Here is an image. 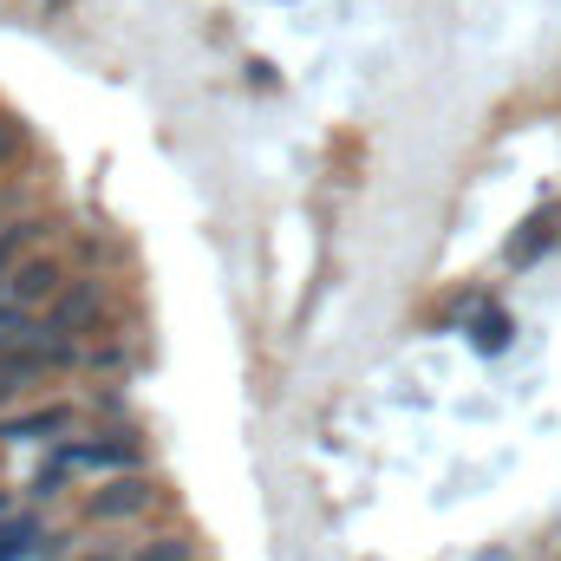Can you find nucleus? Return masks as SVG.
<instances>
[{"label":"nucleus","instance_id":"obj_7","mask_svg":"<svg viewBox=\"0 0 561 561\" xmlns=\"http://www.w3.org/2000/svg\"><path fill=\"white\" fill-rule=\"evenodd\" d=\"M131 561H190V542H183V536H157V542H144Z\"/></svg>","mask_w":561,"mask_h":561},{"label":"nucleus","instance_id":"obj_10","mask_svg":"<svg viewBox=\"0 0 561 561\" xmlns=\"http://www.w3.org/2000/svg\"><path fill=\"white\" fill-rule=\"evenodd\" d=\"M13 157H20V125L0 118V163H13Z\"/></svg>","mask_w":561,"mask_h":561},{"label":"nucleus","instance_id":"obj_1","mask_svg":"<svg viewBox=\"0 0 561 561\" xmlns=\"http://www.w3.org/2000/svg\"><path fill=\"white\" fill-rule=\"evenodd\" d=\"M66 294V262L59 255H26L13 275H7V300L13 307H53Z\"/></svg>","mask_w":561,"mask_h":561},{"label":"nucleus","instance_id":"obj_14","mask_svg":"<svg viewBox=\"0 0 561 561\" xmlns=\"http://www.w3.org/2000/svg\"><path fill=\"white\" fill-rule=\"evenodd\" d=\"M0 510H7V496H0Z\"/></svg>","mask_w":561,"mask_h":561},{"label":"nucleus","instance_id":"obj_8","mask_svg":"<svg viewBox=\"0 0 561 561\" xmlns=\"http://www.w3.org/2000/svg\"><path fill=\"white\" fill-rule=\"evenodd\" d=\"M536 249H549V216H542V222H529V236L516 242V262H529Z\"/></svg>","mask_w":561,"mask_h":561},{"label":"nucleus","instance_id":"obj_11","mask_svg":"<svg viewBox=\"0 0 561 561\" xmlns=\"http://www.w3.org/2000/svg\"><path fill=\"white\" fill-rule=\"evenodd\" d=\"M79 561H125V549H85Z\"/></svg>","mask_w":561,"mask_h":561},{"label":"nucleus","instance_id":"obj_12","mask_svg":"<svg viewBox=\"0 0 561 561\" xmlns=\"http://www.w3.org/2000/svg\"><path fill=\"white\" fill-rule=\"evenodd\" d=\"M13 392H20V379H7V373H0V405H7Z\"/></svg>","mask_w":561,"mask_h":561},{"label":"nucleus","instance_id":"obj_4","mask_svg":"<svg viewBox=\"0 0 561 561\" xmlns=\"http://www.w3.org/2000/svg\"><path fill=\"white\" fill-rule=\"evenodd\" d=\"M66 424H72V412H66V405H46V412H26V419L0 424V437H13V444H20V437H39V431H66Z\"/></svg>","mask_w":561,"mask_h":561},{"label":"nucleus","instance_id":"obj_15","mask_svg":"<svg viewBox=\"0 0 561 561\" xmlns=\"http://www.w3.org/2000/svg\"><path fill=\"white\" fill-rule=\"evenodd\" d=\"M0 209H7V196H0Z\"/></svg>","mask_w":561,"mask_h":561},{"label":"nucleus","instance_id":"obj_13","mask_svg":"<svg viewBox=\"0 0 561 561\" xmlns=\"http://www.w3.org/2000/svg\"><path fill=\"white\" fill-rule=\"evenodd\" d=\"M483 561H510V556H483Z\"/></svg>","mask_w":561,"mask_h":561},{"label":"nucleus","instance_id":"obj_6","mask_svg":"<svg viewBox=\"0 0 561 561\" xmlns=\"http://www.w3.org/2000/svg\"><path fill=\"white\" fill-rule=\"evenodd\" d=\"M33 536H39V523H33V516H20V523H7V529H0V561L26 556V549H33Z\"/></svg>","mask_w":561,"mask_h":561},{"label":"nucleus","instance_id":"obj_9","mask_svg":"<svg viewBox=\"0 0 561 561\" xmlns=\"http://www.w3.org/2000/svg\"><path fill=\"white\" fill-rule=\"evenodd\" d=\"M503 340H510V320H503V313L477 320V346H503Z\"/></svg>","mask_w":561,"mask_h":561},{"label":"nucleus","instance_id":"obj_2","mask_svg":"<svg viewBox=\"0 0 561 561\" xmlns=\"http://www.w3.org/2000/svg\"><path fill=\"white\" fill-rule=\"evenodd\" d=\"M99 313H105V287H99V280H72V287L53 300V327H46V340L92 333V327H99Z\"/></svg>","mask_w":561,"mask_h":561},{"label":"nucleus","instance_id":"obj_3","mask_svg":"<svg viewBox=\"0 0 561 561\" xmlns=\"http://www.w3.org/2000/svg\"><path fill=\"white\" fill-rule=\"evenodd\" d=\"M150 510V483L144 477H112V483H99L92 496H85V516L92 523H131Z\"/></svg>","mask_w":561,"mask_h":561},{"label":"nucleus","instance_id":"obj_5","mask_svg":"<svg viewBox=\"0 0 561 561\" xmlns=\"http://www.w3.org/2000/svg\"><path fill=\"white\" fill-rule=\"evenodd\" d=\"M39 229H46V222H13V229H0V268H7V275L26 262V249L39 242Z\"/></svg>","mask_w":561,"mask_h":561},{"label":"nucleus","instance_id":"obj_16","mask_svg":"<svg viewBox=\"0 0 561 561\" xmlns=\"http://www.w3.org/2000/svg\"><path fill=\"white\" fill-rule=\"evenodd\" d=\"M0 340H7V333H0Z\"/></svg>","mask_w":561,"mask_h":561}]
</instances>
